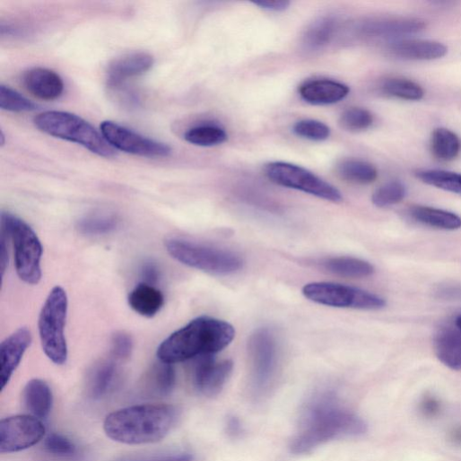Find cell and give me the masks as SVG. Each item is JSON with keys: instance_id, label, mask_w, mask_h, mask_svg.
Wrapping results in <instances>:
<instances>
[{"instance_id": "6da1fadb", "label": "cell", "mask_w": 461, "mask_h": 461, "mask_svg": "<svg viewBox=\"0 0 461 461\" xmlns=\"http://www.w3.org/2000/svg\"><path fill=\"white\" fill-rule=\"evenodd\" d=\"M302 418L301 430L291 444L294 454L309 453L330 440L367 431L366 422L342 407L332 391L315 395L307 404Z\"/></svg>"}, {"instance_id": "7a4b0ae2", "label": "cell", "mask_w": 461, "mask_h": 461, "mask_svg": "<svg viewBox=\"0 0 461 461\" xmlns=\"http://www.w3.org/2000/svg\"><path fill=\"white\" fill-rule=\"evenodd\" d=\"M178 419V410L170 404H145L128 406L109 413L103 424L107 436L127 445L156 443L163 439Z\"/></svg>"}, {"instance_id": "3957f363", "label": "cell", "mask_w": 461, "mask_h": 461, "mask_svg": "<svg viewBox=\"0 0 461 461\" xmlns=\"http://www.w3.org/2000/svg\"><path fill=\"white\" fill-rule=\"evenodd\" d=\"M232 325L210 317H199L171 334L158 347L160 361L174 364L213 355L234 341Z\"/></svg>"}, {"instance_id": "277c9868", "label": "cell", "mask_w": 461, "mask_h": 461, "mask_svg": "<svg viewBox=\"0 0 461 461\" xmlns=\"http://www.w3.org/2000/svg\"><path fill=\"white\" fill-rule=\"evenodd\" d=\"M42 132L57 138L78 144L93 153L105 158L114 157L115 149L101 133L83 118L68 112L47 111L34 119Z\"/></svg>"}, {"instance_id": "5b68a950", "label": "cell", "mask_w": 461, "mask_h": 461, "mask_svg": "<svg viewBox=\"0 0 461 461\" xmlns=\"http://www.w3.org/2000/svg\"><path fill=\"white\" fill-rule=\"evenodd\" d=\"M165 248L181 265L213 275H232L244 267L243 259L236 253L185 239H167Z\"/></svg>"}, {"instance_id": "8992f818", "label": "cell", "mask_w": 461, "mask_h": 461, "mask_svg": "<svg viewBox=\"0 0 461 461\" xmlns=\"http://www.w3.org/2000/svg\"><path fill=\"white\" fill-rule=\"evenodd\" d=\"M5 235L14 248L15 266L20 279L29 285H38L42 279L43 247L33 228L10 212L2 213Z\"/></svg>"}, {"instance_id": "52a82bcc", "label": "cell", "mask_w": 461, "mask_h": 461, "mask_svg": "<svg viewBox=\"0 0 461 461\" xmlns=\"http://www.w3.org/2000/svg\"><path fill=\"white\" fill-rule=\"evenodd\" d=\"M69 301L66 291L60 286L49 293L39 319L42 348L48 358L57 365H64L68 360L65 326Z\"/></svg>"}, {"instance_id": "ba28073f", "label": "cell", "mask_w": 461, "mask_h": 461, "mask_svg": "<svg viewBox=\"0 0 461 461\" xmlns=\"http://www.w3.org/2000/svg\"><path fill=\"white\" fill-rule=\"evenodd\" d=\"M302 293L309 300L337 309L379 310L386 300L372 292L334 283H312L304 286Z\"/></svg>"}, {"instance_id": "9c48e42d", "label": "cell", "mask_w": 461, "mask_h": 461, "mask_svg": "<svg viewBox=\"0 0 461 461\" xmlns=\"http://www.w3.org/2000/svg\"><path fill=\"white\" fill-rule=\"evenodd\" d=\"M268 178L277 185L302 191L333 203L344 199L341 192L309 170L283 161L269 163L265 168Z\"/></svg>"}, {"instance_id": "30bf717a", "label": "cell", "mask_w": 461, "mask_h": 461, "mask_svg": "<svg viewBox=\"0 0 461 461\" xmlns=\"http://www.w3.org/2000/svg\"><path fill=\"white\" fill-rule=\"evenodd\" d=\"M43 422L29 414L10 416L0 421V452L16 453L39 443L46 436Z\"/></svg>"}, {"instance_id": "8fae6325", "label": "cell", "mask_w": 461, "mask_h": 461, "mask_svg": "<svg viewBox=\"0 0 461 461\" xmlns=\"http://www.w3.org/2000/svg\"><path fill=\"white\" fill-rule=\"evenodd\" d=\"M100 132L106 141L115 149L149 158L167 157L171 149L166 144L145 137L129 128L112 121H104Z\"/></svg>"}, {"instance_id": "7c38bea8", "label": "cell", "mask_w": 461, "mask_h": 461, "mask_svg": "<svg viewBox=\"0 0 461 461\" xmlns=\"http://www.w3.org/2000/svg\"><path fill=\"white\" fill-rule=\"evenodd\" d=\"M250 352L254 364V384L257 392L270 385L277 367L278 345L276 337L268 328H261L251 336Z\"/></svg>"}, {"instance_id": "4fadbf2b", "label": "cell", "mask_w": 461, "mask_h": 461, "mask_svg": "<svg viewBox=\"0 0 461 461\" xmlns=\"http://www.w3.org/2000/svg\"><path fill=\"white\" fill-rule=\"evenodd\" d=\"M194 360L192 375L196 388L205 396L218 395L233 372V361H218L213 355L201 356Z\"/></svg>"}, {"instance_id": "5bb4252c", "label": "cell", "mask_w": 461, "mask_h": 461, "mask_svg": "<svg viewBox=\"0 0 461 461\" xmlns=\"http://www.w3.org/2000/svg\"><path fill=\"white\" fill-rule=\"evenodd\" d=\"M32 334L27 327H22L6 338L0 346L2 370L0 381L4 390L20 366L26 352L32 344Z\"/></svg>"}, {"instance_id": "9a60e30c", "label": "cell", "mask_w": 461, "mask_h": 461, "mask_svg": "<svg viewBox=\"0 0 461 461\" xmlns=\"http://www.w3.org/2000/svg\"><path fill=\"white\" fill-rule=\"evenodd\" d=\"M154 65V58L148 53L135 52L113 60L108 67V83L117 88L131 78L149 72Z\"/></svg>"}, {"instance_id": "2e32d148", "label": "cell", "mask_w": 461, "mask_h": 461, "mask_svg": "<svg viewBox=\"0 0 461 461\" xmlns=\"http://www.w3.org/2000/svg\"><path fill=\"white\" fill-rule=\"evenodd\" d=\"M426 25L415 19H378L365 22L361 32L367 38L395 39L422 31Z\"/></svg>"}, {"instance_id": "e0dca14e", "label": "cell", "mask_w": 461, "mask_h": 461, "mask_svg": "<svg viewBox=\"0 0 461 461\" xmlns=\"http://www.w3.org/2000/svg\"><path fill=\"white\" fill-rule=\"evenodd\" d=\"M23 84L33 96L48 101L59 99L65 91L63 79L57 73L40 67L28 71Z\"/></svg>"}, {"instance_id": "ac0fdd59", "label": "cell", "mask_w": 461, "mask_h": 461, "mask_svg": "<svg viewBox=\"0 0 461 461\" xmlns=\"http://www.w3.org/2000/svg\"><path fill=\"white\" fill-rule=\"evenodd\" d=\"M350 93L347 85L332 80H315L300 89L303 100L314 106L333 105L344 100Z\"/></svg>"}, {"instance_id": "d6986e66", "label": "cell", "mask_w": 461, "mask_h": 461, "mask_svg": "<svg viewBox=\"0 0 461 461\" xmlns=\"http://www.w3.org/2000/svg\"><path fill=\"white\" fill-rule=\"evenodd\" d=\"M389 52L403 60L431 61L447 55V48L430 40H403L390 44Z\"/></svg>"}, {"instance_id": "ffe728a7", "label": "cell", "mask_w": 461, "mask_h": 461, "mask_svg": "<svg viewBox=\"0 0 461 461\" xmlns=\"http://www.w3.org/2000/svg\"><path fill=\"white\" fill-rule=\"evenodd\" d=\"M434 351L438 360L453 370H461V330L447 326L434 336Z\"/></svg>"}, {"instance_id": "44dd1931", "label": "cell", "mask_w": 461, "mask_h": 461, "mask_svg": "<svg viewBox=\"0 0 461 461\" xmlns=\"http://www.w3.org/2000/svg\"><path fill=\"white\" fill-rule=\"evenodd\" d=\"M165 299L161 291L144 283L135 287L128 296L129 307L138 315L152 318L162 309Z\"/></svg>"}, {"instance_id": "7402d4cb", "label": "cell", "mask_w": 461, "mask_h": 461, "mask_svg": "<svg viewBox=\"0 0 461 461\" xmlns=\"http://www.w3.org/2000/svg\"><path fill=\"white\" fill-rule=\"evenodd\" d=\"M24 402L31 414L39 419H46L52 412L54 396L49 385L39 378H34L24 389Z\"/></svg>"}, {"instance_id": "603a6c76", "label": "cell", "mask_w": 461, "mask_h": 461, "mask_svg": "<svg viewBox=\"0 0 461 461\" xmlns=\"http://www.w3.org/2000/svg\"><path fill=\"white\" fill-rule=\"evenodd\" d=\"M409 214L415 221L437 229L454 230L461 228V217L443 209L414 205L410 207Z\"/></svg>"}, {"instance_id": "cb8c5ba5", "label": "cell", "mask_w": 461, "mask_h": 461, "mask_svg": "<svg viewBox=\"0 0 461 461\" xmlns=\"http://www.w3.org/2000/svg\"><path fill=\"white\" fill-rule=\"evenodd\" d=\"M323 269L337 276L362 279L371 276L375 269L369 263L353 257H333L321 263Z\"/></svg>"}, {"instance_id": "d4e9b609", "label": "cell", "mask_w": 461, "mask_h": 461, "mask_svg": "<svg viewBox=\"0 0 461 461\" xmlns=\"http://www.w3.org/2000/svg\"><path fill=\"white\" fill-rule=\"evenodd\" d=\"M336 170L343 179L354 184H370L378 178L377 169L371 163L361 160L342 161Z\"/></svg>"}, {"instance_id": "484cf974", "label": "cell", "mask_w": 461, "mask_h": 461, "mask_svg": "<svg viewBox=\"0 0 461 461\" xmlns=\"http://www.w3.org/2000/svg\"><path fill=\"white\" fill-rule=\"evenodd\" d=\"M338 22L332 17L320 18L313 22L304 36V44L310 49L328 45L337 30Z\"/></svg>"}, {"instance_id": "4316f807", "label": "cell", "mask_w": 461, "mask_h": 461, "mask_svg": "<svg viewBox=\"0 0 461 461\" xmlns=\"http://www.w3.org/2000/svg\"><path fill=\"white\" fill-rule=\"evenodd\" d=\"M431 148L433 155L441 161H452L461 149L458 136L445 128L435 129L431 135Z\"/></svg>"}, {"instance_id": "83f0119b", "label": "cell", "mask_w": 461, "mask_h": 461, "mask_svg": "<svg viewBox=\"0 0 461 461\" xmlns=\"http://www.w3.org/2000/svg\"><path fill=\"white\" fill-rule=\"evenodd\" d=\"M119 224L114 214H91L82 218L77 223L79 232L87 237H100L111 234Z\"/></svg>"}, {"instance_id": "f1b7e54d", "label": "cell", "mask_w": 461, "mask_h": 461, "mask_svg": "<svg viewBox=\"0 0 461 461\" xmlns=\"http://www.w3.org/2000/svg\"><path fill=\"white\" fill-rule=\"evenodd\" d=\"M147 383L150 390L156 395L167 396L171 393L176 383L172 364L162 361L156 363L148 374Z\"/></svg>"}, {"instance_id": "f546056e", "label": "cell", "mask_w": 461, "mask_h": 461, "mask_svg": "<svg viewBox=\"0 0 461 461\" xmlns=\"http://www.w3.org/2000/svg\"><path fill=\"white\" fill-rule=\"evenodd\" d=\"M184 138L193 145L212 147L225 143L228 139V135L219 126L206 125L188 129L185 133Z\"/></svg>"}, {"instance_id": "4dcf8cb0", "label": "cell", "mask_w": 461, "mask_h": 461, "mask_svg": "<svg viewBox=\"0 0 461 461\" xmlns=\"http://www.w3.org/2000/svg\"><path fill=\"white\" fill-rule=\"evenodd\" d=\"M117 367L113 361H102L95 366L90 377V393L94 399H100L109 390Z\"/></svg>"}, {"instance_id": "1f68e13d", "label": "cell", "mask_w": 461, "mask_h": 461, "mask_svg": "<svg viewBox=\"0 0 461 461\" xmlns=\"http://www.w3.org/2000/svg\"><path fill=\"white\" fill-rule=\"evenodd\" d=\"M416 177L427 185L461 194V174L439 170H426L417 171Z\"/></svg>"}, {"instance_id": "d6a6232c", "label": "cell", "mask_w": 461, "mask_h": 461, "mask_svg": "<svg viewBox=\"0 0 461 461\" xmlns=\"http://www.w3.org/2000/svg\"><path fill=\"white\" fill-rule=\"evenodd\" d=\"M384 93L405 100H420L424 91L417 83L402 78H391L385 81L381 86Z\"/></svg>"}, {"instance_id": "836d02e7", "label": "cell", "mask_w": 461, "mask_h": 461, "mask_svg": "<svg viewBox=\"0 0 461 461\" xmlns=\"http://www.w3.org/2000/svg\"><path fill=\"white\" fill-rule=\"evenodd\" d=\"M406 195L404 185L391 181L379 187L372 195V203L379 208L388 207L400 203Z\"/></svg>"}, {"instance_id": "e575fe53", "label": "cell", "mask_w": 461, "mask_h": 461, "mask_svg": "<svg viewBox=\"0 0 461 461\" xmlns=\"http://www.w3.org/2000/svg\"><path fill=\"white\" fill-rule=\"evenodd\" d=\"M374 121L373 115L361 108H351L341 115L339 125L350 132H361L369 129Z\"/></svg>"}, {"instance_id": "d590c367", "label": "cell", "mask_w": 461, "mask_h": 461, "mask_svg": "<svg viewBox=\"0 0 461 461\" xmlns=\"http://www.w3.org/2000/svg\"><path fill=\"white\" fill-rule=\"evenodd\" d=\"M0 108L10 112H31L38 106L8 86H0Z\"/></svg>"}, {"instance_id": "8d00e7d4", "label": "cell", "mask_w": 461, "mask_h": 461, "mask_svg": "<svg viewBox=\"0 0 461 461\" xmlns=\"http://www.w3.org/2000/svg\"><path fill=\"white\" fill-rule=\"evenodd\" d=\"M44 447L48 454L59 458H70L78 452L76 444L59 433L49 434L45 439Z\"/></svg>"}, {"instance_id": "74e56055", "label": "cell", "mask_w": 461, "mask_h": 461, "mask_svg": "<svg viewBox=\"0 0 461 461\" xmlns=\"http://www.w3.org/2000/svg\"><path fill=\"white\" fill-rule=\"evenodd\" d=\"M293 132L300 137L310 141L322 142L330 137L331 130L325 123L304 119L295 124Z\"/></svg>"}, {"instance_id": "f35d334b", "label": "cell", "mask_w": 461, "mask_h": 461, "mask_svg": "<svg viewBox=\"0 0 461 461\" xmlns=\"http://www.w3.org/2000/svg\"><path fill=\"white\" fill-rule=\"evenodd\" d=\"M133 339L126 332H117L111 337V352L119 361L128 359L133 352Z\"/></svg>"}, {"instance_id": "ab89813d", "label": "cell", "mask_w": 461, "mask_h": 461, "mask_svg": "<svg viewBox=\"0 0 461 461\" xmlns=\"http://www.w3.org/2000/svg\"><path fill=\"white\" fill-rule=\"evenodd\" d=\"M143 283L154 286L160 279V270L152 262L145 263L141 269Z\"/></svg>"}, {"instance_id": "60d3db41", "label": "cell", "mask_w": 461, "mask_h": 461, "mask_svg": "<svg viewBox=\"0 0 461 461\" xmlns=\"http://www.w3.org/2000/svg\"><path fill=\"white\" fill-rule=\"evenodd\" d=\"M253 4L260 9L274 13L285 12L291 6V3L287 0H258Z\"/></svg>"}, {"instance_id": "b9f144b4", "label": "cell", "mask_w": 461, "mask_h": 461, "mask_svg": "<svg viewBox=\"0 0 461 461\" xmlns=\"http://www.w3.org/2000/svg\"><path fill=\"white\" fill-rule=\"evenodd\" d=\"M194 457L189 453H177L161 457H154L145 459L126 460V461H193Z\"/></svg>"}, {"instance_id": "7bdbcfd3", "label": "cell", "mask_w": 461, "mask_h": 461, "mask_svg": "<svg viewBox=\"0 0 461 461\" xmlns=\"http://www.w3.org/2000/svg\"><path fill=\"white\" fill-rule=\"evenodd\" d=\"M225 427L228 435L230 437L238 438L243 433L241 421L236 416H229Z\"/></svg>"}, {"instance_id": "ee69618b", "label": "cell", "mask_w": 461, "mask_h": 461, "mask_svg": "<svg viewBox=\"0 0 461 461\" xmlns=\"http://www.w3.org/2000/svg\"><path fill=\"white\" fill-rule=\"evenodd\" d=\"M422 411L426 415H434L439 412V404L433 397H426L422 402Z\"/></svg>"}, {"instance_id": "f6af8a7d", "label": "cell", "mask_w": 461, "mask_h": 461, "mask_svg": "<svg viewBox=\"0 0 461 461\" xmlns=\"http://www.w3.org/2000/svg\"><path fill=\"white\" fill-rule=\"evenodd\" d=\"M0 248H2V252H0V265H2V273H3V277L4 276V274H5V271H6V268H7V265H8V261H9V254H8V249H7V245H6V239H4V237H3L2 239V247H0Z\"/></svg>"}, {"instance_id": "bcb514c9", "label": "cell", "mask_w": 461, "mask_h": 461, "mask_svg": "<svg viewBox=\"0 0 461 461\" xmlns=\"http://www.w3.org/2000/svg\"><path fill=\"white\" fill-rule=\"evenodd\" d=\"M456 326L461 330V315L456 319Z\"/></svg>"}]
</instances>
